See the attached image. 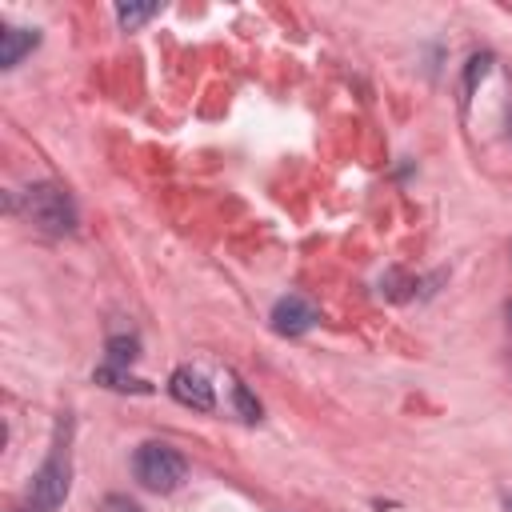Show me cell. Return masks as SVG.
Segmentation results:
<instances>
[{"label":"cell","mask_w":512,"mask_h":512,"mask_svg":"<svg viewBox=\"0 0 512 512\" xmlns=\"http://www.w3.org/2000/svg\"><path fill=\"white\" fill-rule=\"evenodd\" d=\"M132 476H136L148 492H172V488H180V480L188 476V460H184L172 444L148 440V444H140L136 456H132Z\"/></svg>","instance_id":"1"},{"label":"cell","mask_w":512,"mask_h":512,"mask_svg":"<svg viewBox=\"0 0 512 512\" xmlns=\"http://www.w3.org/2000/svg\"><path fill=\"white\" fill-rule=\"evenodd\" d=\"M24 204H28L32 224L44 228L48 236H64L76 228V204L60 184H32L24 192Z\"/></svg>","instance_id":"2"},{"label":"cell","mask_w":512,"mask_h":512,"mask_svg":"<svg viewBox=\"0 0 512 512\" xmlns=\"http://www.w3.org/2000/svg\"><path fill=\"white\" fill-rule=\"evenodd\" d=\"M68 476H72V464H68V440L56 436L48 460L40 464V472L32 476V488H28V504L36 512H56L68 496Z\"/></svg>","instance_id":"3"},{"label":"cell","mask_w":512,"mask_h":512,"mask_svg":"<svg viewBox=\"0 0 512 512\" xmlns=\"http://www.w3.org/2000/svg\"><path fill=\"white\" fill-rule=\"evenodd\" d=\"M316 320H320L316 304L304 300V296H296V292L280 296L276 308H272V332H280V336H304Z\"/></svg>","instance_id":"4"},{"label":"cell","mask_w":512,"mask_h":512,"mask_svg":"<svg viewBox=\"0 0 512 512\" xmlns=\"http://www.w3.org/2000/svg\"><path fill=\"white\" fill-rule=\"evenodd\" d=\"M168 392H172V400H180L184 408H196V412H212V408H216L212 384H208L200 372H192V368H176V372L168 376Z\"/></svg>","instance_id":"5"},{"label":"cell","mask_w":512,"mask_h":512,"mask_svg":"<svg viewBox=\"0 0 512 512\" xmlns=\"http://www.w3.org/2000/svg\"><path fill=\"white\" fill-rule=\"evenodd\" d=\"M36 44H40V32L36 28L4 24V32H0V68H16L24 60V52H32Z\"/></svg>","instance_id":"6"},{"label":"cell","mask_w":512,"mask_h":512,"mask_svg":"<svg viewBox=\"0 0 512 512\" xmlns=\"http://www.w3.org/2000/svg\"><path fill=\"white\" fill-rule=\"evenodd\" d=\"M96 384L116 388V392H152V384H144V380H136V376H128L124 368H112V364L96 368Z\"/></svg>","instance_id":"7"},{"label":"cell","mask_w":512,"mask_h":512,"mask_svg":"<svg viewBox=\"0 0 512 512\" xmlns=\"http://www.w3.org/2000/svg\"><path fill=\"white\" fill-rule=\"evenodd\" d=\"M140 356V340L136 336H112L108 340V364L120 368V364H132Z\"/></svg>","instance_id":"8"},{"label":"cell","mask_w":512,"mask_h":512,"mask_svg":"<svg viewBox=\"0 0 512 512\" xmlns=\"http://www.w3.org/2000/svg\"><path fill=\"white\" fill-rule=\"evenodd\" d=\"M160 8L156 4H116V20L124 24V28H140L144 20H152Z\"/></svg>","instance_id":"9"},{"label":"cell","mask_w":512,"mask_h":512,"mask_svg":"<svg viewBox=\"0 0 512 512\" xmlns=\"http://www.w3.org/2000/svg\"><path fill=\"white\" fill-rule=\"evenodd\" d=\"M232 396H236V408H240V416H244L248 424H252V420H260V400L248 392V384H244V380H236V384H232Z\"/></svg>","instance_id":"10"},{"label":"cell","mask_w":512,"mask_h":512,"mask_svg":"<svg viewBox=\"0 0 512 512\" xmlns=\"http://www.w3.org/2000/svg\"><path fill=\"white\" fill-rule=\"evenodd\" d=\"M488 60H492V56H472V60H468V72H464V92H472V84H476V80L488 72Z\"/></svg>","instance_id":"11"},{"label":"cell","mask_w":512,"mask_h":512,"mask_svg":"<svg viewBox=\"0 0 512 512\" xmlns=\"http://www.w3.org/2000/svg\"><path fill=\"white\" fill-rule=\"evenodd\" d=\"M104 512H140L132 500H124V496H108L104 500Z\"/></svg>","instance_id":"12"},{"label":"cell","mask_w":512,"mask_h":512,"mask_svg":"<svg viewBox=\"0 0 512 512\" xmlns=\"http://www.w3.org/2000/svg\"><path fill=\"white\" fill-rule=\"evenodd\" d=\"M508 320H512V304H508Z\"/></svg>","instance_id":"13"},{"label":"cell","mask_w":512,"mask_h":512,"mask_svg":"<svg viewBox=\"0 0 512 512\" xmlns=\"http://www.w3.org/2000/svg\"><path fill=\"white\" fill-rule=\"evenodd\" d=\"M508 508H512V500H508Z\"/></svg>","instance_id":"14"}]
</instances>
